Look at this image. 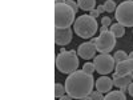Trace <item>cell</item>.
Segmentation results:
<instances>
[{"mask_svg":"<svg viewBox=\"0 0 133 100\" xmlns=\"http://www.w3.org/2000/svg\"><path fill=\"white\" fill-rule=\"evenodd\" d=\"M56 68L61 73L69 75L79 68V55L77 51H60L56 56Z\"/></svg>","mask_w":133,"mask_h":100,"instance_id":"3","label":"cell"},{"mask_svg":"<svg viewBox=\"0 0 133 100\" xmlns=\"http://www.w3.org/2000/svg\"><path fill=\"white\" fill-rule=\"evenodd\" d=\"M101 24L105 26V27H110V26H112V20H110L109 16H104V17L101 19Z\"/></svg>","mask_w":133,"mask_h":100,"instance_id":"22","label":"cell"},{"mask_svg":"<svg viewBox=\"0 0 133 100\" xmlns=\"http://www.w3.org/2000/svg\"><path fill=\"white\" fill-rule=\"evenodd\" d=\"M116 21L124 27H133V0L120 3L115 11Z\"/></svg>","mask_w":133,"mask_h":100,"instance_id":"5","label":"cell"},{"mask_svg":"<svg viewBox=\"0 0 133 100\" xmlns=\"http://www.w3.org/2000/svg\"><path fill=\"white\" fill-rule=\"evenodd\" d=\"M132 71H133V59L128 58L123 61L116 63V68H115L116 75H129Z\"/></svg>","mask_w":133,"mask_h":100,"instance_id":"11","label":"cell"},{"mask_svg":"<svg viewBox=\"0 0 133 100\" xmlns=\"http://www.w3.org/2000/svg\"><path fill=\"white\" fill-rule=\"evenodd\" d=\"M66 0H55V4H57V3H65Z\"/></svg>","mask_w":133,"mask_h":100,"instance_id":"26","label":"cell"},{"mask_svg":"<svg viewBox=\"0 0 133 100\" xmlns=\"http://www.w3.org/2000/svg\"><path fill=\"white\" fill-rule=\"evenodd\" d=\"M72 36H73V32L72 28H56L55 29V43L57 46H68V44L72 41Z\"/></svg>","mask_w":133,"mask_h":100,"instance_id":"8","label":"cell"},{"mask_svg":"<svg viewBox=\"0 0 133 100\" xmlns=\"http://www.w3.org/2000/svg\"><path fill=\"white\" fill-rule=\"evenodd\" d=\"M83 71L87 72V73L93 75V72L96 71V70H95V64H93V63H85V64L83 65Z\"/></svg>","mask_w":133,"mask_h":100,"instance_id":"19","label":"cell"},{"mask_svg":"<svg viewBox=\"0 0 133 100\" xmlns=\"http://www.w3.org/2000/svg\"><path fill=\"white\" fill-rule=\"evenodd\" d=\"M109 31L113 33V35L116 38H123L125 35V27L124 26H121L120 23H115L109 27Z\"/></svg>","mask_w":133,"mask_h":100,"instance_id":"14","label":"cell"},{"mask_svg":"<svg viewBox=\"0 0 133 100\" xmlns=\"http://www.w3.org/2000/svg\"><path fill=\"white\" fill-rule=\"evenodd\" d=\"M76 12L66 3L55 4V27L69 28L76 20Z\"/></svg>","mask_w":133,"mask_h":100,"instance_id":"4","label":"cell"},{"mask_svg":"<svg viewBox=\"0 0 133 100\" xmlns=\"http://www.w3.org/2000/svg\"><path fill=\"white\" fill-rule=\"evenodd\" d=\"M115 61L116 63H118V61H123V60H125V59H128V53L125 52V51H117V52H115Z\"/></svg>","mask_w":133,"mask_h":100,"instance_id":"18","label":"cell"},{"mask_svg":"<svg viewBox=\"0 0 133 100\" xmlns=\"http://www.w3.org/2000/svg\"><path fill=\"white\" fill-rule=\"evenodd\" d=\"M104 7H105V12H109V14L110 12H115L116 8H117L115 0H107V2L104 3Z\"/></svg>","mask_w":133,"mask_h":100,"instance_id":"17","label":"cell"},{"mask_svg":"<svg viewBox=\"0 0 133 100\" xmlns=\"http://www.w3.org/2000/svg\"><path fill=\"white\" fill-rule=\"evenodd\" d=\"M65 3L68 4L71 8H73V11H75V12H77V11L80 9V8H79V4H77V2H75V0H66Z\"/></svg>","mask_w":133,"mask_h":100,"instance_id":"21","label":"cell"},{"mask_svg":"<svg viewBox=\"0 0 133 100\" xmlns=\"http://www.w3.org/2000/svg\"><path fill=\"white\" fill-rule=\"evenodd\" d=\"M96 52H97L96 44L92 40L80 44L79 48H77V55H79L81 59H84V60H89V59L95 58L96 56Z\"/></svg>","mask_w":133,"mask_h":100,"instance_id":"9","label":"cell"},{"mask_svg":"<svg viewBox=\"0 0 133 100\" xmlns=\"http://www.w3.org/2000/svg\"><path fill=\"white\" fill-rule=\"evenodd\" d=\"M130 76H132V79H133V71H132V72H130Z\"/></svg>","mask_w":133,"mask_h":100,"instance_id":"28","label":"cell"},{"mask_svg":"<svg viewBox=\"0 0 133 100\" xmlns=\"http://www.w3.org/2000/svg\"><path fill=\"white\" fill-rule=\"evenodd\" d=\"M89 15H91V16H93L95 19H97V17H98V15H100V12H98L97 9H92V11H89Z\"/></svg>","mask_w":133,"mask_h":100,"instance_id":"23","label":"cell"},{"mask_svg":"<svg viewBox=\"0 0 133 100\" xmlns=\"http://www.w3.org/2000/svg\"><path fill=\"white\" fill-rule=\"evenodd\" d=\"M113 79H110V77L103 75V76H100L98 79L95 82V87H96V90L100 91V92H103V93H108L110 90H112V87H113Z\"/></svg>","mask_w":133,"mask_h":100,"instance_id":"10","label":"cell"},{"mask_svg":"<svg viewBox=\"0 0 133 100\" xmlns=\"http://www.w3.org/2000/svg\"><path fill=\"white\" fill-rule=\"evenodd\" d=\"M92 100H104V93L100 92V91H92V93L89 95Z\"/></svg>","mask_w":133,"mask_h":100,"instance_id":"20","label":"cell"},{"mask_svg":"<svg viewBox=\"0 0 133 100\" xmlns=\"http://www.w3.org/2000/svg\"><path fill=\"white\" fill-rule=\"evenodd\" d=\"M97 29H98L97 21L91 15H81L73 23V32H76V35L83 39L93 38Z\"/></svg>","mask_w":133,"mask_h":100,"instance_id":"2","label":"cell"},{"mask_svg":"<svg viewBox=\"0 0 133 100\" xmlns=\"http://www.w3.org/2000/svg\"><path fill=\"white\" fill-rule=\"evenodd\" d=\"M128 92H129V95L133 97V82H132V83L128 85Z\"/></svg>","mask_w":133,"mask_h":100,"instance_id":"25","label":"cell"},{"mask_svg":"<svg viewBox=\"0 0 133 100\" xmlns=\"http://www.w3.org/2000/svg\"><path fill=\"white\" fill-rule=\"evenodd\" d=\"M65 90L66 93L71 95L73 99H91V93L93 91L95 80L91 73H87L83 70H76L69 73L65 80Z\"/></svg>","mask_w":133,"mask_h":100,"instance_id":"1","label":"cell"},{"mask_svg":"<svg viewBox=\"0 0 133 100\" xmlns=\"http://www.w3.org/2000/svg\"><path fill=\"white\" fill-rule=\"evenodd\" d=\"M116 36L110 31H104L100 32V36L96 38V48L97 52L100 53H109L110 51H113L116 46Z\"/></svg>","mask_w":133,"mask_h":100,"instance_id":"7","label":"cell"},{"mask_svg":"<svg viewBox=\"0 0 133 100\" xmlns=\"http://www.w3.org/2000/svg\"><path fill=\"white\" fill-rule=\"evenodd\" d=\"M105 100H127V96H125V92L123 91H109L105 96H104Z\"/></svg>","mask_w":133,"mask_h":100,"instance_id":"13","label":"cell"},{"mask_svg":"<svg viewBox=\"0 0 133 100\" xmlns=\"http://www.w3.org/2000/svg\"><path fill=\"white\" fill-rule=\"evenodd\" d=\"M95 70L100 75H108L110 72H113L116 68V61L115 58L109 53H100L97 56H95Z\"/></svg>","mask_w":133,"mask_h":100,"instance_id":"6","label":"cell"},{"mask_svg":"<svg viewBox=\"0 0 133 100\" xmlns=\"http://www.w3.org/2000/svg\"><path fill=\"white\" fill-rule=\"evenodd\" d=\"M128 58H130V59H133V52H130V53H128Z\"/></svg>","mask_w":133,"mask_h":100,"instance_id":"27","label":"cell"},{"mask_svg":"<svg viewBox=\"0 0 133 100\" xmlns=\"http://www.w3.org/2000/svg\"><path fill=\"white\" fill-rule=\"evenodd\" d=\"M100 14H104L105 12V7H104V4H101V5H97V8H96Z\"/></svg>","mask_w":133,"mask_h":100,"instance_id":"24","label":"cell"},{"mask_svg":"<svg viewBox=\"0 0 133 100\" xmlns=\"http://www.w3.org/2000/svg\"><path fill=\"white\" fill-rule=\"evenodd\" d=\"M66 90H65V85H61L60 83H56L55 84V96L57 99H60L63 95H65Z\"/></svg>","mask_w":133,"mask_h":100,"instance_id":"16","label":"cell"},{"mask_svg":"<svg viewBox=\"0 0 133 100\" xmlns=\"http://www.w3.org/2000/svg\"><path fill=\"white\" fill-rule=\"evenodd\" d=\"M112 79H113L115 87H118V88H121V87H128V85L133 82L130 73H129V75H116V73H115Z\"/></svg>","mask_w":133,"mask_h":100,"instance_id":"12","label":"cell"},{"mask_svg":"<svg viewBox=\"0 0 133 100\" xmlns=\"http://www.w3.org/2000/svg\"><path fill=\"white\" fill-rule=\"evenodd\" d=\"M77 4L83 11H92L96 7V0H77Z\"/></svg>","mask_w":133,"mask_h":100,"instance_id":"15","label":"cell"}]
</instances>
